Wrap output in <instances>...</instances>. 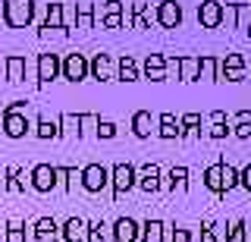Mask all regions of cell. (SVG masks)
I'll list each match as a JSON object with an SVG mask.
<instances>
[{
	"instance_id": "6da1fadb",
	"label": "cell",
	"mask_w": 251,
	"mask_h": 242,
	"mask_svg": "<svg viewBox=\"0 0 251 242\" xmlns=\"http://www.w3.org/2000/svg\"><path fill=\"white\" fill-rule=\"evenodd\" d=\"M245 176H248V179H245V183H248V186H251V170H248V173H245Z\"/></svg>"
}]
</instances>
